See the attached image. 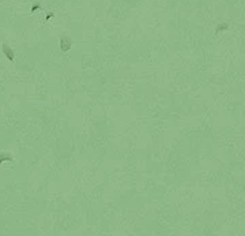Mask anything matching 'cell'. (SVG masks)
<instances>
[{
	"label": "cell",
	"mask_w": 245,
	"mask_h": 236,
	"mask_svg": "<svg viewBox=\"0 0 245 236\" xmlns=\"http://www.w3.org/2000/svg\"><path fill=\"white\" fill-rule=\"evenodd\" d=\"M71 45H72V41L68 37H61V40H60V49L63 52H67L68 49L71 48Z\"/></svg>",
	"instance_id": "cell-1"
},
{
	"label": "cell",
	"mask_w": 245,
	"mask_h": 236,
	"mask_svg": "<svg viewBox=\"0 0 245 236\" xmlns=\"http://www.w3.org/2000/svg\"><path fill=\"white\" fill-rule=\"evenodd\" d=\"M1 51H3V53H4V56H7V59L8 60H14V51L8 47V45H3V48H1Z\"/></svg>",
	"instance_id": "cell-2"
},
{
	"label": "cell",
	"mask_w": 245,
	"mask_h": 236,
	"mask_svg": "<svg viewBox=\"0 0 245 236\" xmlns=\"http://www.w3.org/2000/svg\"><path fill=\"white\" fill-rule=\"evenodd\" d=\"M3 161H12V157L8 156V153H0V164Z\"/></svg>",
	"instance_id": "cell-3"
},
{
	"label": "cell",
	"mask_w": 245,
	"mask_h": 236,
	"mask_svg": "<svg viewBox=\"0 0 245 236\" xmlns=\"http://www.w3.org/2000/svg\"><path fill=\"white\" fill-rule=\"evenodd\" d=\"M229 26H227V23H225V25H222V26H218V29H216V33H219L221 30H225V29H227Z\"/></svg>",
	"instance_id": "cell-4"
},
{
	"label": "cell",
	"mask_w": 245,
	"mask_h": 236,
	"mask_svg": "<svg viewBox=\"0 0 245 236\" xmlns=\"http://www.w3.org/2000/svg\"><path fill=\"white\" fill-rule=\"evenodd\" d=\"M38 8H40V5H38V4L33 5V7H31V12H35V10H38Z\"/></svg>",
	"instance_id": "cell-5"
},
{
	"label": "cell",
	"mask_w": 245,
	"mask_h": 236,
	"mask_svg": "<svg viewBox=\"0 0 245 236\" xmlns=\"http://www.w3.org/2000/svg\"><path fill=\"white\" fill-rule=\"evenodd\" d=\"M52 16H53V14H52V12H51V14H49V15H48V16H46V21H48V19H49V18H52Z\"/></svg>",
	"instance_id": "cell-6"
}]
</instances>
